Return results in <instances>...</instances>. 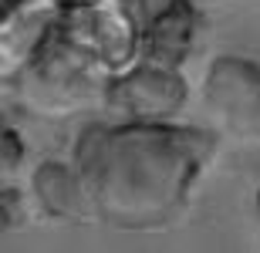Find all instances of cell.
Returning <instances> with one entry per match:
<instances>
[{
	"label": "cell",
	"mask_w": 260,
	"mask_h": 253,
	"mask_svg": "<svg viewBox=\"0 0 260 253\" xmlns=\"http://www.w3.org/2000/svg\"><path fill=\"white\" fill-rule=\"evenodd\" d=\"M203 162L200 135L169 122L88 125L75 146L95 216L118 230L166 226L183 209Z\"/></svg>",
	"instance_id": "cell-1"
},
{
	"label": "cell",
	"mask_w": 260,
	"mask_h": 253,
	"mask_svg": "<svg viewBox=\"0 0 260 253\" xmlns=\"http://www.w3.org/2000/svg\"><path fill=\"white\" fill-rule=\"evenodd\" d=\"M206 108L223 122L230 135L260 142V64L240 54L213 58L203 78Z\"/></svg>",
	"instance_id": "cell-2"
},
{
	"label": "cell",
	"mask_w": 260,
	"mask_h": 253,
	"mask_svg": "<svg viewBox=\"0 0 260 253\" xmlns=\"http://www.w3.org/2000/svg\"><path fill=\"white\" fill-rule=\"evenodd\" d=\"M189 101V85L179 68L145 61L105 88V108L122 122H173Z\"/></svg>",
	"instance_id": "cell-3"
},
{
	"label": "cell",
	"mask_w": 260,
	"mask_h": 253,
	"mask_svg": "<svg viewBox=\"0 0 260 253\" xmlns=\"http://www.w3.org/2000/svg\"><path fill=\"white\" fill-rule=\"evenodd\" d=\"M30 189L34 199L51 220H91L95 206H91V193L85 186V175L75 162H61V159H48L41 162L30 175Z\"/></svg>",
	"instance_id": "cell-4"
},
{
	"label": "cell",
	"mask_w": 260,
	"mask_h": 253,
	"mask_svg": "<svg viewBox=\"0 0 260 253\" xmlns=\"http://www.w3.org/2000/svg\"><path fill=\"white\" fill-rule=\"evenodd\" d=\"M193 34H196V10L186 0H179L152 20V27L145 34V54H149L145 61L162 64V68H179L193 48Z\"/></svg>",
	"instance_id": "cell-5"
},
{
	"label": "cell",
	"mask_w": 260,
	"mask_h": 253,
	"mask_svg": "<svg viewBox=\"0 0 260 253\" xmlns=\"http://www.w3.org/2000/svg\"><path fill=\"white\" fill-rule=\"evenodd\" d=\"M20 159H24V146H20V135L17 132H10V128H4V169H17Z\"/></svg>",
	"instance_id": "cell-6"
},
{
	"label": "cell",
	"mask_w": 260,
	"mask_h": 253,
	"mask_svg": "<svg viewBox=\"0 0 260 253\" xmlns=\"http://www.w3.org/2000/svg\"><path fill=\"white\" fill-rule=\"evenodd\" d=\"M257 220H260V189H257Z\"/></svg>",
	"instance_id": "cell-7"
}]
</instances>
